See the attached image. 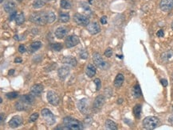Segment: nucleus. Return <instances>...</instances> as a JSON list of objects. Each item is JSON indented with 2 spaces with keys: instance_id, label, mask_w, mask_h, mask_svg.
Instances as JSON below:
<instances>
[{
  "instance_id": "nucleus-14",
  "label": "nucleus",
  "mask_w": 173,
  "mask_h": 130,
  "mask_svg": "<svg viewBox=\"0 0 173 130\" xmlns=\"http://www.w3.org/2000/svg\"><path fill=\"white\" fill-rule=\"evenodd\" d=\"M69 67L67 66H64V67H62L58 69V77L60 78V79L62 80H65L66 79V77L69 75Z\"/></svg>"
},
{
  "instance_id": "nucleus-12",
  "label": "nucleus",
  "mask_w": 173,
  "mask_h": 130,
  "mask_svg": "<svg viewBox=\"0 0 173 130\" xmlns=\"http://www.w3.org/2000/svg\"><path fill=\"white\" fill-rule=\"evenodd\" d=\"M22 123V118L20 116H14L11 119V121H9V126L15 129L17 127L20 126L21 124Z\"/></svg>"
},
{
  "instance_id": "nucleus-27",
  "label": "nucleus",
  "mask_w": 173,
  "mask_h": 130,
  "mask_svg": "<svg viewBox=\"0 0 173 130\" xmlns=\"http://www.w3.org/2000/svg\"><path fill=\"white\" fill-rule=\"evenodd\" d=\"M132 94H133V96H134L135 98H140V97L142 95L141 90H140V86H139L138 84H136V85L133 87Z\"/></svg>"
},
{
  "instance_id": "nucleus-35",
  "label": "nucleus",
  "mask_w": 173,
  "mask_h": 130,
  "mask_svg": "<svg viewBox=\"0 0 173 130\" xmlns=\"http://www.w3.org/2000/svg\"><path fill=\"white\" fill-rule=\"evenodd\" d=\"M38 117H39V115H38V113H33L29 118V122H35V121H36L38 118Z\"/></svg>"
},
{
  "instance_id": "nucleus-46",
  "label": "nucleus",
  "mask_w": 173,
  "mask_h": 130,
  "mask_svg": "<svg viewBox=\"0 0 173 130\" xmlns=\"http://www.w3.org/2000/svg\"><path fill=\"white\" fill-rule=\"evenodd\" d=\"M14 70H10L9 71V72H8V75H14Z\"/></svg>"
},
{
  "instance_id": "nucleus-2",
  "label": "nucleus",
  "mask_w": 173,
  "mask_h": 130,
  "mask_svg": "<svg viewBox=\"0 0 173 130\" xmlns=\"http://www.w3.org/2000/svg\"><path fill=\"white\" fill-rule=\"evenodd\" d=\"M159 119L154 116L147 117L143 121V126L146 129H154L159 125Z\"/></svg>"
},
{
  "instance_id": "nucleus-37",
  "label": "nucleus",
  "mask_w": 173,
  "mask_h": 130,
  "mask_svg": "<svg viewBox=\"0 0 173 130\" xmlns=\"http://www.w3.org/2000/svg\"><path fill=\"white\" fill-rule=\"evenodd\" d=\"M112 55H113V50H112V48H108L107 49L105 50V52H104V56H105L106 57H108V58H109V57L112 56Z\"/></svg>"
},
{
  "instance_id": "nucleus-20",
  "label": "nucleus",
  "mask_w": 173,
  "mask_h": 130,
  "mask_svg": "<svg viewBox=\"0 0 173 130\" xmlns=\"http://www.w3.org/2000/svg\"><path fill=\"white\" fill-rule=\"evenodd\" d=\"M124 80H125V77H124V75H122V74H118L117 76H116V78H115L114 80V86L115 87H117V88H119V87H121L122 84H123V82H124Z\"/></svg>"
},
{
  "instance_id": "nucleus-52",
  "label": "nucleus",
  "mask_w": 173,
  "mask_h": 130,
  "mask_svg": "<svg viewBox=\"0 0 173 130\" xmlns=\"http://www.w3.org/2000/svg\"><path fill=\"white\" fill-rule=\"evenodd\" d=\"M172 79H173V73H172Z\"/></svg>"
},
{
  "instance_id": "nucleus-11",
  "label": "nucleus",
  "mask_w": 173,
  "mask_h": 130,
  "mask_svg": "<svg viewBox=\"0 0 173 130\" xmlns=\"http://www.w3.org/2000/svg\"><path fill=\"white\" fill-rule=\"evenodd\" d=\"M87 29L90 34H97L100 31V28L97 22H91L87 25Z\"/></svg>"
},
{
  "instance_id": "nucleus-32",
  "label": "nucleus",
  "mask_w": 173,
  "mask_h": 130,
  "mask_svg": "<svg viewBox=\"0 0 173 130\" xmlns=\"http://www.w3.org/2000/svg\"><path fill=\"white\" fill-rule=\"evenodd\" d=\"M15 21H16V23H17V25H20L22 24L25 21L24 14H22V13L18 14L17 17H16V18H15Z\"/></svg>"
},
{
  "instance_id": "nucleus-10",
  "label": "nucleus",
  "mask_w": 173,
  "mask_h": 130,
  "mask_svg": "<svg viewBox=\"0 0 173 130\" xmlns=\"http://www.w3.org/2000/svg\"><path fill=\"white\" fill-rule=\"evenodd\" d=\"M79 38L76 35H70L66 40V45L67 48H73L79 44Z\"/></svg>"
},
{
  "instance_id": "nucleus-4",
  "label": "nucleus",
  "mask_w": 173,
  "mask_h": 130,
  "mask_svg": "<svg viewBox=\"0 0 173 130\" xmlns=\"http://www.w3.org/2000/svg\"><path fill=\"white\" fill-rule=\"evenodd\" d=\"M93 60L95 65L101 70H108L110 67L109 64L108 62L104 61V59L101 57L100 54L98 52H94L93 54Z\"/></svg>"
},
{
  "instance_id": "nucleus-18",
  "label": "nucleus",
  "mask_w": 173,
  "mask_h": 130,
  "mask_svg": "<svg viewBox=\"0 0 173 130\" xmlns=\"http://www.w3.org/2000/svg\"><path fill=\"white\" fill-rule=\"evenodd\" d=\"M63 63L69 65L70 67H75L77 64V60L73 56H66L65 58L63 59Z\"/></svg>"
},
{
  "instance_id": "nucleus-5",
  "label": "nucleus",
  "mask_w": 173,
  "mask_h": 130,
  "mask_svg": "<svg viewBox=\"0 0 173 130\" xmlns=\"http://www.w3.org/2000/svg\"><path fill=\"white\" fill-rule=\"evenodd\" d=\"M41 113H42V116L43 117V119L45 120L47 125H52L55 123V117L51 113L50 110H49L48 109H43Z\"/></svg>"
},
{
  "instance_id": "nucleus-6",
  "label": "nucleus",
  "mask_w": 173,
  "mask_h": 130,
  "mask_svg": "<svg viewBox=\"0 0 173 130\" xmlns=\"http://www.w3.org/2000/svg\"><path fill=\"white\" fill-rule=\"evenodd\" d=\"M73 21L77 24L81 26H87L90 24V19L83 14H76L73 15Z\"/></svg>"
},
{
  "instance_id": "nucleus-15",
  "label": "nucleus",
  "mask_w": 173,
  "mask_h": 130,
  "mask_svg": "<svg viewBox=\"0 0 173 130\" xmlns=\"http://www.w3.org/2000/svg\"><path fill=\"white\" fill-rule=\"evenodd\" d=\"M68 33V29L65 26H60L58 27L55 31V36L56 38H58V39H62L64 37H66V34Z\"/></svg>"
},
{
  "instance_id": "nucleus-50",
  "label": "nucleus",
  "mask_w": 173,
  "mask_h": 130,
  "mask_svg": "<svg viewBox=\"0 0 173 130\" xmlns=\"http://www.w3.org/2000/svg\"><path fill=\"white\" fill-rule=\"evenodd\" d=\"M171 27H172V29L173 30V21H172V25H171Z\"/></svg>"
},
{
  "instance_id": "nucleus-22",
  "label": "nucleus",
  "mask_w": 173,
  "mask_h": 130,
  "mask_svg": "<svg viewBox=\"0 0 173 130\" xmlns=\"http://www.w3.org/2000/svg\"><path fill=\"white\" fill-rule=\"evenodd\" d=\"M173 56V52L172 51H167L161 54V60L164 62H167L171 60V58Z\"/></svg>"
},
{
  "instance_id": "nucleus-43",
  "label": "nucleus",
  "mask_w": 173,
  "mask_h": 130,
  "mask_svg": "<svg viewBox=\"0 0 173 130\" xmlns=\"http://www.w3.org/2000/svg\"><path fill=\"white\" fill-rule=\"evenodd\" d=\"M160 82H161V84H162L164 86H168V81H167V79H162L160 80Z\"/></svg>"
},
{
  "instance_id": "nucleus-34",
  "label": "nucleus",
  "mask_w": 173,
  "mask_h": 130,
  "mask_svg": "<svg viewBox=\"0 0 173 130\" xmlns=\"http://www.w3.org/2000/svg\"><path fill=\"white\" fill-rule=\"evenodd\" d=\"M18 95V92H11L7 94V98L8 99H16Z\"/></svg>"
},
{
  "instance_id": "nucleus-23",
  "label": "nucleus",
  "mask_w": 173,
  "mask_h": 130,
  "mask_svg": "<svg viewBox=\"0 0 173 130\" xmlns=\"http://www.w3.org/2000/svg\"><path fill=\"white\" fill-rule=\"evenodd\" d=\"M41 47H42V43L40 41H35V42H33L31 45L29 49H30L31 52H35L37 50H38Z\"/></svg>"
},
{
  "instance_id": "nucleus-39",
  "label": "nucleus",
  "mask_w": 173,
  "mask_h": 130,
  "mask_svg": "<svg viewBox=\"0 0 173 130\" xmlns=\"http://www.w3.org/2000/svg\"><path fill=\"white\" fill-rule=\"evenodd\" d=\"M80 57L81 59H84V60H85V59L88 58V52L85 51H83L81 54H80Z\"/></svg>"
},
{
  "instance_id": "nucleus-21",
  "label": "nucleus",
  "mask_w": 173,
  "mask_h": 130,
  "mask_svg": "<svg viewBox=\"0 0 173 130\" xmlns=\"http://www.w3.org/2000/svg\"><path fill=\"white\" fill-rule=\"evenodd\" d=\"M3 8L4 10L6 12H7V13L12 12L14 10V8H15V3H14L13 1H8L7 3L4 4Z\"/></svg>"
},
{
  "instance_id": "nucleus-33",
  "label": "nucleus",
  "mask_w": 173,
  "mask_h": 130,
  "mask_svg": "<svg viewBox=\"0 0 173 130\" xmlns=\"http://www.w3.org/2000/svg\"><path fill=\"white\" fill-rule=\"evenodd\" d=\"M51 48H52L53 50H54V51L59 52L62 50V45H61L60 43H54L53 45H51Z\"/></svg>"
},
{
  "instance_id": "nucleus-30",
  "label": "nucleus",
  "mask_w": 173,
  "mask_h": 130,
  "mask_svg": "<svg viewBox=\"0 0 173 130\" xmlns=\"http://www.w3.org/2000/svg\"><path fill=\"white\" fill-rule=\"evenodd\" d=\"M69 14H66V13H61V14H59V21H60L61 22L65 23V22L69 21Z\"/></svg>"
},
{
  "instance_id": "nucleus-29",
  "label": "nucleus",
  "mask_w": 173,
  "mask_h": 130,
  "mask_svg": "<svg viewBox=\"0 0 173 130\" xmlns=\"http://www.w3.org/2000/svg\"><path fill=\"white\" fill-rule=\"evenodd\" d=\"M133 114L135 115L136 118H140V114H141V105H136L133 108Z\"/></svg>"
},
{
  "instance_id": "nucleus-51",
  "label": "nucleus",
  "mask_w": 173,
  "mask_h": 130,
  "mask_svg": "<svg viewBox=\"0 0 173 130\" xmlns=\"http://www.w3.org/2000/svg\"><path fill=\"white\" fill-rule=\"evenodd\" d=\"M0 2H1V3H3V0H0Z\"/></svg>"
},
{
  "instance_id": "nucleus-49",
  "label": "nucleus",
  "mask_w": 173,
  "mask_h": 130,
  "mask_svg": "<svg viewBox=\"0 0 173 130\" xmlns=\"http://www.w3.org/2000/svg\"><path fill=\"white\" fill-rule=\"evenodd\" d=\"M14 39H15V40H19L18 36V35H15V36H14Z\"/></svg>"
},
{
  "instance_id": "nucleus-44",
  "label": "nucleus",
  "mask_w": 173,
  "mask_h": 130,
  "mask_svg": "<svg viewBox=\"0 0 173 130\" xmlns=\"http://www.w3.org/2000/svg\"><path fill=\"white\" fill-rule=\"evenodd\" d=\"M14 62L15 63H21V62H22V60L20 57H17V58H15V60H14Z\"/></svg>"
},
{
  "instance_id": "nucleus-24",
  "label": "nucleus",
  "mask_w": 173,
  "mask_h": 130,
  "mask_svg": "<svg viewBox=\"0 0 173 130\" xmlns=\"http://www.w3.org/2000/svg\"><path fill=\"white\" fill-rule=\"evenodd\" d=\"M105 128L110 130H117V125L114 121L111 120H107L105 121Z\"/></svg>"
},
{
  "instance_id": "nucleus-9",
  "label": "nucleus",
  "mask_w": 173,
  "mask_h": 130,
  "mask_svg": "<svg viewBox=\"0 0 173 130\" xmlns=\"http://www.w3.org/2000/svg\"><path fill=\"white\" fill-rule=\"evenodd\" d=\"M77 108L81 113H82L83 114L88 113L89 111V100L87 99H82L78 101L77 103Z\"/></svg>"
},
{
  "instance_id": "nucleus-16",
  "label": "nucleus",
  "mask_w": 173,
  "mask_h": 130,
  "mask_svg": "<svg viewBox=\"0 0 173 130\" xmlns=\"http://www.w3.org/2000/svg\"><path fill=\"white\" fill-rule=\"evenodd\" d=\"M43 91V86L42 84H35L31 89V94L34 96H39Z\"/></svg>"
},
{
  "instance_id": "nucleus-28",
  "label": "nucleus",
  "mask_w": 173,
  "mask_h": 130,
  "mask_svg": "<svg viewBox=\"0 0 173 130\" xmlns=\"http://www.w3.org/2000/svg\"><path fill=\"white\" fill-rule=\"evenodd\" d=\"M46 18H47V22L48 23H52L56 20L55 14L52 11H47L46 12Z\"/></svg>"
},
{
  "instance_id": "nucleus-1",
  "label": "nucleus",
  "mask_w": 173,
  "mask_h": 130,
  "mask_svg": "<svg viewBox=\"0 0 173 130\" xmlns=\"http://www.w3.org/2000/svg\"><path fill=\"white\" fill-rule=\"evenodd\" d=\"M63 123L65 126L69 129V130H81L83 129V125L81 121L70 117H65L63 120Z\"/></svg>"
},
{
  "instance_id": "nucleus-47",
  "label": "nucleus",
  "mask_w": 173,
  "mask_h": 130,
  "mask_svg": "<svg viewBox=\"0 0 173 130\" xmlns=\"http://www.w3.org/2000/svg\"><path fill=\"white\" fill-rule=\"evenodd\" d=\"M122 102H123V99H118L117 103L118 104H121V103H122Z\"/></svg>"
},
{
  "instance_id": "nucleus-41",
  "label": "nucleus",
  "mask_w": 173,
  "mask_h": 130,
  "mask_svg": "<svg viewBox=\"0 0 173 130\" xmlns=\"http://www.w3.org/2000/svg\"><path fill=\"white\" fill-rule=\"evenodd\" d=\"M100 23L103 25L107 24V17L106 16H103L100 18Z\"/></svg>"
},
{
  "instance_id": "nucleus-25",
  "label": "nucleus",
  "mask_w": 173,
  "mask_h": 130,
  "mask_svg": "<svg viewBox=\"0 0 173 130\" xmlns=\"http://www.w3.org/2000/svg\"><path fill=\"white\" fill-rule=\"evenodd\" d=\"M29 107L28 106V104L26 103H23V102H18L15 104V108L16 110H18V111H22V110H27V108Z\"/></svg>"
},
{
  "instance_id": "nucleus-36",
  "label": "nucleus",
  "mask_w": 173,
  "mask_h": 130,
  "mask_svg": "<svg viewBox=\"0 0 173 130\" xmlns=\"http://www.w3.org/2000/svg\"><path fill=\"white\" fill-rule=\"evenodd\" d=\"M94 83L96 84V90H97V91L98 90H100V87H101V82H100V79H94Z\"/></svg>"
},
{
  "instance_id": "nucleus-45",
  "label": "nucleus",
  "mask_w": 173,
  "mask_h": 130,
  "mask_svg": "<svg viewBox=\"0 0 173 130\" xmlns=\"http://www.w3.org/2000/svg\"><path fill=\"white\" fill-rule=\"evenodd\" d=\"M168 121H169L170 123L172 124L173 125V115H172V116L169 117V119H168Z\"/></svg>"
},
{
  "instance_id": "nucleus-42",
  "label": "nucleus",
  "mask_w": 173,
  "mask_h": 130,
  "mask_svg": "<svg viewBox=\"0 0 173 130\" xmlns=\"http://www.w3.org/2000/svg\"><path fill=\"white\" fill-rule=\"evenodd\" d=\"M156 35H157V37H159V38H162V37H164V30H163V29H159V30L157 32Z\"/></svg>"
},
{
  "instance_id": "nucleus-26",
  "label": "nucleus",
  "mask_w": 173,
  "mask_h": 130,
  "mask_svg": "<svg viewBox=\"0 0 173 130\" xmlns=\"http://www.w3.org/2000/svg\"><path fill=\"white\" fill-rule=\"evenodd\" d=\"M45 5V0H35L33 3V7L35 9H39Z\"/></svg>"
},
{
  "instance_id": "nucleus-40",
  "label": "nucleus",
  "mask_w": 173,
  "mask_h": 130,
  "mask_svg": "<svg viewBox=\"0 0 173 130\" xmlns=\"http://www.w3.org/2000/svg\"><path fill=\"white\" fill-rule=\"evenodd\" d=\"M18 52H19L20 53H24L25 52H26V48H25L24 45H19V47H18Z\"/></svg>"
},
{
  "instance_id": "nucleus-8",
  "label": "nucleus",
  "mask_w": 173,
  "mask_h": 130,
  "mask_svg": "<svg viewBox=\"0 0 173 130\" xmlns=\"http://www.w3.org/2000/svg\"><path fill=\"white\" fill-rule=\"evenodd\" d=\"M159 8L164 12H169L173 9V0H161Z\"/></svg>"
},
{
  "instance_id": "nucleus-17",
  "label": "nucleus",
  "mask_w": 173,
  "mask_h": 130,
  "mask_svg": "<svg viewBox=\"0 0 173 130\" xmlns=\"http://www.w3.org/2000/svg\"><path fill=\"white\" fill-rule=\"evenodd\" d=\"M20 100L23 103H26L28 105H31L35 102V96L33 94H26V95H22L20 97Z\"/></svg>"
},
{
  "instance_id": "nucleus-13",
  "label": "nucleus",
  "mask_w": 173,
  "mask_h": 130,
  "mask_svg": "<svg viewBox=\"0 0 173 130\" xmlns=\"http://www.w3.org/2000/svg\"><path fill=\"white\" fill-rule=\"evenodd\" d=\"M104 102H105V97L104 95H98L94 100V109H97V110H99L103 106V105L104 104Z\"/></svg>"
},
{
  "instance_id": "nucleus-31",
  "label": "nucleus",
  "mask_w": 173,
  "mask_h": 130,
  "mask_svg": "<svg viewBox=\"0 0 173 130\" xmlns=\"http://www.w3.org/2000/svg\"><path fill=\"white\" fill-rule=\"evenodd\" d=\"M60 5H61V7L65 10H69L71 8V3L68 0H61Z\"/></svg>"
},
{
  "instance_id": "nucleus-3",
  "label": "nucleus",
  "mask_w": 173,
  "mask_h": 130,
  "mask_svg": "<svg viewBox=\"0 0 173 130\" xmlns=\"http://www.w3.org/2000/svg\"><path fill=\"white\" fill-rule=\"evenodd\" d=\"M30 19L32 22L35 24L39 25H45L47 22V18H46V12H38V13H35L33 14L30 17Z\"/></svg>"
},
{
  "instance_id": "nucleus-7",
  "label": "nucleus",
  "mask_w": 173,
  "mask_h": 130,
  "mask_svg": "<svg viewBox=\"0 0 173 130\" xmlns=\"http://www.w3.org/2000/svg\"><path fill=\"white\" fill-rule=\"evenodd\" d=\"M46 98H47L48 103H50L53 106H58L59 104L60 99H59L58 95L54 91H52V90L48 91V92H47Z\"/></svg>"
},
{
  "instance_id": "nucleus-19",
  "label": "nucleus",
  "mask_w": 173,
  "mask_h": 130,
  "mask_svg": "<svg viewBox=\"0 0 173 130\" xmlns=\"http://www.w3.org/2000/svg\"><path fill=\"white\" fill-rule=\"evenodd\" d=\"M85 73H86L88 77H90V78L94 77V75H95V74H96V68H95V66H94V64H90L86 67Z\"/></svg>"
},
{
  "instance_id": "nucleus-48",
  "label": "nucleus",
  "mask_w": 173,
  "mask_h": 130,
  "mask_svg": "<svg viewBox=\"0 0 173 130\" xmlns=\"http://www.w3.org/2000/svg\"><path fill=\"white\" fill-rule=\"evenodd\" d=\"M3 114L1 113V122L3 123Z\"/></svg>"
},
{
  "instance_id": "nucleus-53",
  "label": "nucleus",
  "mask_w": 173,
  "mask_h": 130,
  "mask_svg": "<svg viewBox=\"0 0 173 130\" xmlns=\"http://www.w3.org/2000/svg\"><path fill=\"white\" fill-rule=\"evenodd\" d=\"M48 1H53V0H48Z\"/></svg>"
},
{
  "instance_id": "nucleus-38",
  "label": "nucleus",
  "mask_w": 173,
  "mask_h": 130,
  "mask_svg": "<svg viewBox=\"0 0 173 130\" xmlns=\"http://www.w3.org/2000/svg\"><path fill=\"white\" fill-rule=\"evenodd\" d=\"M16 17H17V11L13 10L12 12H11V15H10V17H9V20L13 21L14 18H16Z\"/></svg>"
}]
</instances>
